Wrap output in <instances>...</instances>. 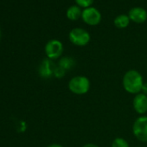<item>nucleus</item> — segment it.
Masks as SVG:
<instances>
[{
  "mask_svg": "<svg viewBox=\"0 0 147 147\" xmlns=\"http://www.w3.org/2000/svg\"><path fill=\"white\" fill-rule=\"evenodd\" d=\"M76 65V61L72 57L69 56H63L60 59L58 62V66L63 68L66 72L69 69H72Z\"/></svg>",
  "mask_w": 147,
  "mask_h": 147,
  "instance_id": "obj_12",
  "label": "nucleus"
},
{
  "mask_svg": "<svg viewBox=\"0 0 147 147\" xmlns=\"http://www.w3.org/2000/svg\"><path fill=\"white\" fill-rule=\"evenodd\" d=\"M56 67V65L54 63V61L49 58H46L42 60L39 66V75L42 78L49 79L52 76H54V72Z\"/></svg>",
  "mask_w": 147,
  "mask_h": 147,
  "instance_id": "obj_7",
  "label": "nucleus"
},
{
  "mask_svg": "<svg viewBox=\"0 0 147 147\" xmlns=\"http://www.w3.org/2000/svg\"><path fill=\"white\" fill-rule=\"evenodd\" d=\"M132 107L137 113L145 114L147 113V95L143 93L136 94L132 100Z\"/></svg>",
  "mask_w": 147,
  "mask_h": 147,
  "instance_id": "obj_8",
  "label": "nucleus"
},
{
  "mask_svg": "<svg viewBox=\"0 0 147 147\" xmlns=\"http://www.w3.org/2000/svg\"><path fill=\"white\" fill-rule=\"evenodd\" d=\"M132 132L138 140L143 143H147V115L138 117L134 121Z\"/></svg>",
  "mask_w": 147,
  "mask_h": 147,
  "instance_id": "obj_4",
  "label": "nucleus"
},
{
  "mask_svg": "<svg viewBox=\"0 0 147 147\" xmlns=\"http://www.w3.org/2000/svg\"><path fill=\"white\" fill-rule=\"evenodd\" d=\"M82 147H99L97 144H93V143H88V144H84Z\"/></svg>",
  "mask_w": 147,
  "mask_h": 147,
  "instance_id": "obj_17",
  "label": "nucleus"
},
{
  "mask_svg": "<svg viewBox=\"0 0 147 147\" xmlns=\"http://www.w3.org/2000/svg\"><path fill=\"white\" fill-rule=\"evenodd\" d=\"M47 147H63V146L61 145V144H49Z\"/></svg>",
  "mask_w": 147,
  "mask_h": 147,
  "instance_id": "obj_18",
  "label": "nucleus"
},
{
  "mask_svg": "<svg viewBox=\"0 0 147 147\" xmlns=\"http://www.w3.org/2000/svg\"><path fill=\"white\" fill-rule=\"evenodd\" d=\"M141 92H142L143 94H144L145 95H147V82H144Z\"/></svg>",
  "mask_w": 147,
  "mask_h": 147,
  "instance_id": "obj_16",
  "label": "nucleus"
},
{
  "mask_svg": "<svg viewBox=\"0 0 147 147\" xmlns=\"http://www.w3.org/2000/svg\"><path fill=\"white\" fill-rule=\"evenodd\" d=\"M94 0H75L76 5H78L81 8L86 9L88 7H91Z\"/></svg>",
  "mask_w": 147,
  "mask_h": 147,
  "instance_id": "obj_14",
  "label": "nucleus"
},
{
  "mask_svg": "<svg viewBox=\"0 0 147 147\" xmlns=\"http://www.w3.org/2000/svg\"><path fill=\"white\" fill-rule=\"evenodd\" d=\"M45 54L47 58L54 61L59 59L63 54V44L57 39L49 40L45 45Z\"/></svg>",
  "mask_w": 147,
  "mask_h": 147,
  "instance_id": "obj_5",
  "label": "nucleus"
},
{
  "mask_svg": "<svg viewBox=\"0 0 147 147\" xmlns=\"http://www.w3.org/2000/svg\"><path fill=\"white\" fill-rule=\"evenodd\" d=\"M1 36H2V33H1V29H0V39H1Z\"/></svg>",
  "mask_w": 147,
  "mask_h": 147,
  "instance_id": "obj_19",
  "label": "nucleus"
},
{
  "mask_svg": "<svg viewBox=\"0 0 147 147\" xmlns=\"http://www.w3.org/2000/svg\"><path fill=\"white\" fill-rule=\"evenodd\" d=\"M91 83L89 79L84 76H74L68 82V89L71 93L77 95H82L87 94L89 91Z\"/></svg>",
  "mask_w": 147,
  "mask_h": 147,
  "instance_id": "obj_2",
  "label": "nucleus"
},
{
  "mask_svg": "<svg viewBox=\"0 0 147 147\" xmlns=\"http://www.w3.org/2000/svg\"><path fill=\"white\" fill-rule=\"evenodd\" d=\"M112 147H129V144L123 138H116L112 143Z\"/></svg>",
  "mask_w": 147,
  "mask_h": 147,
  "instance_id": "obj_13",
  "label": "nucleus"
},
{
  "mask_svg": "<svg viewBox=\"0 0 147 147\" xmlns=\"http://www.w3.org/2000/svg\"><path fill=\"white\" fill-rule=\"evenodd\" d=\"M130 21H131V20H130L128 15L120 14V15L117 16V17L114 18L113 24H114L115 27L118 28V29H125V28H126V27L129 25Z\"/></svg>",
  "mask_w": 147,
  "mask_h": 147,
  "instance_id": "obj_11",
  "label": "nucleus"
},
{
  "mask_svg": "<svg viewBox=\"0 0 147 147\" xmlns=\"http://www.w3.org/2000/svg\"><path fill=\"white\" fill-rule=\"evenodd\" d=\"M65 74H66V71L57 65L55 69V72H54V76L58 78V79H61L65 76Z\"/></svg>",
  "mask_w": 147,
  "mask_h": 147,
  "instance_id": "obj_15",
  "label": "nucleus"
},
{
  "mask_svg": "<svg viewBox=\"0 0 147 147\" xmlns=\"http://www.w3.org/2000/svg\"><path fill=\"white\" fill-rule=\"evenodd\" d=\"M69 41L76 46L84 47L88 45L91 40V36L88 30L82 28H74L68 34Z\"/></svg>",
  "mask_w": 147,
  "mask_h": 147,
  "instance_id": "obj_3",
  "label": "nucleus"
},
{
  "mask_svg": "<svg viewBox=\"0 0 147 147\" xmlns=\"http://www.w3.org/2000/svg\"><path fill=\"white\" fill-rule=\"evenodd\" d=\"M82 19L86 24L90 26H95L100 23L101 14L98 9L91 6L82 11Z\"/></svg>",
  "mask_w": 147,
  "mask_h": 147,
  "instance_id": "obj_6",
  "label": "nucleus"
},
{
  "mask_svg": "<svg viewBox=\"0 0 147 147\" xmlns=\"http://www.w3.org/2000/svg\"><path fill=\"white\" fill-rule=\"evenodd\" d=\"M82 11L81 7H79L76 5L68 7L66 12V16L67 19H69L70 21H77L79 18H82Z\"/></svg>",
  "mask_w": 147,
  "mask_h": 147,
  "instance_id": "obj_10",
  "label": "nucleus"
},
{
  "mask_svg": "<svg viewBox=\"0 0 147 147\" xmlns=\"http://www.w3.org/2000/svg\"><path fill=\"white\" fill-rule=\"evenodd\" d=\"M144 84V80L141 76V74L135 70L130 69L123 76L122 85L124 89L131 94H138L141 92L142 87Z\"/></svg>",
  "mask_w": 147,
  "mask_h": 147,
  "instance_id": "obj_1",
  "label": "nucleus"
},
{
  "mask_svg": "<svg viewBox=\"0 0 147 147\" xmlns=\"http://www.w3.org/2000/svg\"><path fill=\"white\" fill-rule=\"evenodd\" d=\"M131 21L136 24H143L147 20V11L142 7H133L128 13Z\"/></svg>",
  "mask_w": 147,
  "mask_h": 147,
  "instance_id": "obj_9",
  "label": "nucleus"
}]
</instances>
